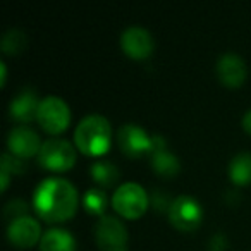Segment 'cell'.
Here are the masks:
<instances>
[{
    "label": "cell",
    "instance_id": "23",
    "mask_svg": "<svg viewBox=\"0 0 251 251\" xmlns=\"http://www.w3.org/2000/svg\"><path fill=\"white\" fill-rule=\"evenodd\" d=\"M227 248V239L224 234H215L210 239V251H226Z\"/></svg>",
    "mask_w": 251,
    "mask_h": 251
},
{
    "label": "cell",
    "instance_id": "14",
    "mask_svg": "<svg viewBox=\"0 0 251 251\" xmlns=\"http://www.w3.org/2000/svg\"><path fill=\"white\" fill-rule=\"evenodd\" d=\"M40 101L36 93L29 88L21 90L9 103V115L11 119L23 124H28L31 121H36V115H38Z\"/></svg>",
    "mask_w": 251,
    "mask_h": 251
},
{
    "label": "cell",
    "instance_id": "12",
    "mask_svg": "<svg viewBox=\"0 0 251 251\" xmlns=\"http://www.w3.org/2000/svg\"><path fill=\"white\" fill-rule=\"evenodd\" d=\"M217 77L227 88H239L246 81L248 67L237 53L227 52L217 60Z\"/></svg>",
    "mask_w": 251,
    "mask_h": 251
},
{
    "label": "cell",
    "instance_id": "5",
    "mask_svg": "<svg viewBox=\"0 0 251 251\" xmlns=\"http://www.w3.org/2000/svg\"><path fill=\"white\" fill-rule=\"evenodd\" d=\"M36 121L45 133L60 134L71 124V108L60 97L49 95L40 101Z\"/></svg>",
    "mask_w": 251,
    "mask_h": 251
},
{
    "label": "cell",
    "instance_id": "15",
    "mask_svg": "<svg viewBox=\"0 0 251 251\" xmlns=\"http://www.w3.org/2000/svg\"><path fill=\"white\" fill-rule=\"evenodd\" d=\"M76 239L66 229H49L40 241V251H74Z\"/></svg>",
    "mask_w": 251,
    "mask_h": 251
},
{
    "label": "cell",
    "instance_id": "18",
    "mask_svg": "<svg viewBox=\"0 0 251 251\" xmlns=\"http://www.w3.org/2000/svg\"><path fill=\"white\" fill-rule=\"evenodd\" d=\"M26 47H28V36L18 28H12L9 31H5L4 36H2V42H0L2 52L9 57L21 55L26 50Z\"/></svg>",
    "mask_w": 251,
    "mask_h": 251
},
{
    "label": "cell",
    "instance_id": "17",
    "mask_svg": "<svg viewBox=\"0 0 251 251\" xmlns=\"http://www.w3.org/2000/svg\"><path fill=\"white\" fill-rule=\"evenodd\" d=\"M90 176L98 186L101 188H110L121 177V172L112 162H95L90 167Z\"/></svg>",
    "mask_w": 251,
    "mask_h": 251
},
{
    "label": "cell",
    "instance_id": "1",
    "mask_svg": "<svg viewBox=\"0 0 251 251\" xmlns=\"http://www.w3.org/2000/svg\"><path fill=\"white\" fill-rule=\"evenodd\" d=\"M79 205V196L73 184L64 177H47L33 193L36 215L49 224H60L73 219Z\"/></svg>",
    "mask_w": 251,
    "mask_h": 251
},
{
    "label": "cell",
    "instance_id": "2",
    "mask_svg": "<svg viewBox=\"0 0 251 251\" xmlns=\"http://www.w3.org/2000/svg\"><path fill=\"white\" fill-rule=\"evenodd\" d=\"M74 143L88 157H101L110 150L112 126L103 115L90 114L81 119L74 131Z\"/></svg>",
    "mask_w": 251,
    "mask_h": 251
},
{
    "label": "cell",
    "instance_id": "8",
    "mask_svg": "<svg viewBox=\"0 0 251 251\" xmlns=\"http://www.w3.org/2000/svg\"><path fill=\"white\" fill-rule=\"evenodd\" d=\"M117 145L121 151L129 158H140L151 155L155 145L153 136L147 133L138 124H124L117 131Z\"/></svg>",
    "mask_w": 251,
    "mask_h": 251
},
{
    "label": "cell",
    "instance_id": "6",
    "mask_svg": "<svg viewBox=\"0 0 251 251\" xmlns=\"http://www.w3.org/2000/svg\"><path fill=\"white\" fill-rule=\"evenodd\" d=\"M95 243L100 251H127V229L114 215H103L95 226Z\"/></svg>",
    "mask_w": 251,
    "mask_h": 251
},
{
    "label": "cell",
    "instance_id": "19",
    "mask_svg": "<svg viewBox=\"0 0 251 251\" xmlns=\"http://www.w3.org/2000/svg\"><path fill=\"white\" fill-rule=\"evenodd\" d=\"M108 205V196L103 189L98 188H91L84 193L83 196V208L86 210L90 215H98L103 217L105 210Z\"/></svg>",
    "mask_w": 251,
    "mask_h": 251
},
{
    "label": "cell",
    "instance_id": "3",
    "mask_svg": "<svg viewBox=\"0 0 251 251\" xmlns=\"http://www.w3.org/2000/svg\"><path fill=\"white\" fill-rule=\"evenodd\" d=\"M150 206V196L147 189L138 182H124L112 195V208L127 220H136Z\"/></svg>",
    "mask_w": 251,
    "mask_h": 251
},
{
    "label": "cell",
    "instance_id": "10",
    "mask_svg": "<svg viewBox=\"0 0 251 251\" xmlns=\"http://www.w3.org/2000/svg\"><path fill=\"white\" fill-rule=\"evenodd\" d=\"M42 140L40 136L28 126H16L14 129L9 131L7 136V150L11 155L21 158L38 157L42 150Z\"/></svg>",
    "mask_w": 251,
    "mask_h": 251
},
{
    "label": "cell",
    "instance_id": "11",
    "mask_svg": "<svg viewBox=\"0 0 251 251\" xmlns=\"http://www.w3.org/2000/svg\"><path fill=\"white\" fill-rule=\"evenodd\" d=\"M7 239L16 248L26 250V248L35 246L38 241H42V227H40L38 220L33 219V217H19V219L9 222Z\"/></svg>",
    "mask_w": 251,
    "mask_h": 251
},
{
    "label": "cell",
    "instance_id": "25",
    "mask_svg": "<svg viewBox=\"0 0 251 251\" xmlns=\"http://www.w3.org/2000/svg\"><path fill=\"white\" fill-rule=\"evenodd\" d=\"M0 71H2V86L5 84V76H7V67L4 62H0Z\"/></svg>",
    "mask_w": 251,
    "mask_h": 251
},
{
    "label": "cell",
    "instance_id": "7",
    "mask_svg": "<svg viewBox=\"0 0 251 251\" xmlns=\"http://www.w3.org/2000/svg\"><path fill=\"white\" fill-rule=\"evenodd\" d=\"M169 220L177 230L193 232L200 227L203 220V208L193 196L181 195L172 200V205L167 212Z\"/></svg>",
    "mask_w": 251,
    "mask_h": 251
},
{
    "label": "cell",
    "instance_id": "13",
    "mask_svg": "<svg viewBox=\"0 0 251 251\" xmlns=\"http://www.w3.org/2000/svg\"><path fill=\"white\" fill-rule=\"evenodd\" d=\"M153 151L150 155L151 169L162 177H174L179 171H181V164L179 158L176 157L172 151L167 150V143L162 136L153 134Z\"/></svg>",
    "mask_w": 251,
    "mask_h": 251
},
{
    "label": "cell",
    "instance_id": "21",
    "mask_svg": "<svg viewBox=\"0 0 251 251\" xmlns=\"http://www.w3.org/2000/svg\"><path fill=\"white\" fill-rule=\"evenodd\" d=\"M28 215V203L23 201V200H12V201L7 203L5 206V217L9 220L19 219V217Z\"/></svg>",
    "mask_w": 251,
    "mask_h": 251
},
{
    "label": "cell",
    "instance_id": "9",
    "mask_svg": "<svg viewBox=\"0 0 251 251\" xmlns=\"http://www.w3.org/2000/svg\"><path fill=\"white\" fill-rule=\"evenodd\" d=\"M121 49L126 55L134 60L148 59L155 49L153 36L141 26H129L121 35Z\"/></svg>",
    "mask_w": 251,
    "mask_h": 251
},
{
    "label": "cell",
    "instance_id": "24",
    "mask_svg": "<svg viewBox=\"0 0 251 251\" xmlns=\"http://www.w3.org/2000/svg\"><path fill=\"white\" fill-rule=\"evenodd\" d=\"M241 124H243V129L246 131L248 134H251V108L243 115V122H241Z\"/></svg>",
    "mask_w": 251,
    "mask_h": 251
},
{
    "label": "cell",
    "instance_id": "22",
    "mask_svg": "<svg viewBox=\"0 0 251 251\" xmlns=\"http://www.w3.org/2000/svg\"><path fill=\"white\" fill-rule=\"evenodd\" d=\"M172 205V200H169V196L164 191H155L151 193V206L158 212H169Z\"/></svg>",
    "mask_w": 251,
    "mask_h": 251
},
{
    "label": "cell",
    "instance_id": "16",
    "mask_svg": "<svg viewBox=\"0 0 251 251\" xmlns=\"http://www.w3.org/2000/svg\"><path fill=\"white\" fill-rule=\"evenodd\" d=\"M229 177L236 186L251 184V153L243 151L230 160Z\"/></svg>",
    "mask_w": 251,
    "mask_h": 251
},
{
    "label": "cell",
    "instance_id": "20",
    "mask_svg": "<svg viewBox=\"0 0 251 251\" xmlns=\"http://www.w3.org/2000/svg\"><path fill=\"white\" fill-rule=\"evenodd\" d=\"M2 171L9 172V174H12V172L14 174H23L26 171V165L21 158L14 157V155H11L7 151V153L2 155Z\"/></svg>",
    "mask_w": 251,
    "mask_h": 251
},
{
    "label": "cell",
    "instance_id": "4",
    "mask_svg": "<svg viewBox=\"0 0 251 251\" xmlns=\"http://www.w3.org/2000/svg\"><path fill=\"white\" fill-rule=\"evenodd\" d=\"M40 167L52 172H66L76 164V148L62 138H49L43 141L38 157Z\"/></svg>",
    "mask_w": 251,
    "mask_h": 251
}]
</instances>
